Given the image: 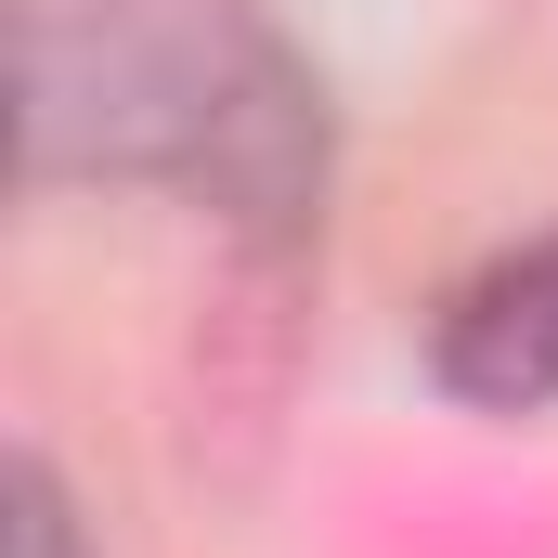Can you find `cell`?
Wrapping results in <instances>:
<instances>
[{"label": "cell", "instance_id": "obj_2", "mask_svg": "<svg viewBox=\"0 0 558 558\" xmlns=\"http://www.w3.org/2000/svg\"><path fill=\"white\" fill-rule=\"evenodd\" d=\"M428 364H441V390L481 403V416H546L558 403V234L494 247L481 274L441 286Z\"/></svg>", "mask_w": 558, "mask_h": 558}, {"label": "cell", "instance_id": "obj_3", "mask_svg": "<svg viewBox=\"0 0 558 558\" xmlns=\"http://www.w3.org/2000/svg\"><path fill=\"white\" fill-rule=\"evenodd\" d=\"M13 558H78V546H65V507H52V481H39V468L13 481Z\"/></svg>", "mask_w": 558, "mask_h": 558}, {"label": "cell", "instance_id": "obj_1", "mask_svg": "<svg viewBox=\"0 0 558 558\" xmlns=\"http://www.w3.org/2000/svg\"><path fill=\"white\" fill-rule=\"evenodd\" d=\"M39 156L131 169L234 221H299L325 195V105L234 0H92L26 26Z\"/></svg>", "mask_w": 558, "mask_h": 558}]
</instances>
